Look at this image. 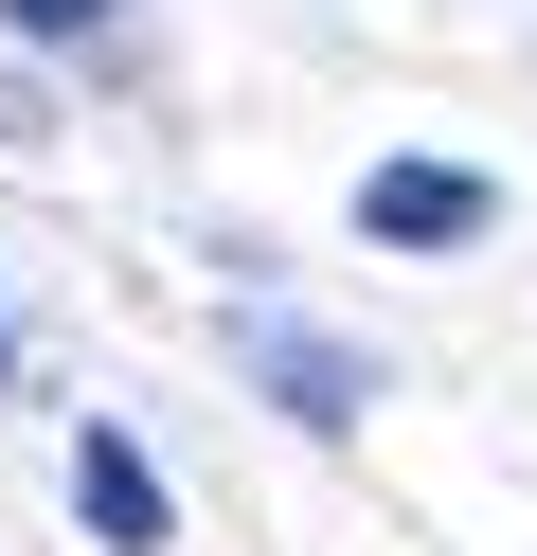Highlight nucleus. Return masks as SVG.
Instances as JSON below:
<instances>
[{"mask_svg": "<svg viewBox=\"0 0 537 556\" xmlns=\"http://www.w3.org/2000/svg\"><path fill=\"white\" fill-rule=\"evenodd\" d=\"M484 216L501 198L465 180V162H376V180H358V233H376V252H465Z\"/></svg>", "mask_w": 537, "mask_h": 556, "instance_id": "nucleus-1", "label": "nucleus"}, {"mask_svg": "<svg viewBox=\"0 0 537 556\" xmlns=\"http://www.w3.org/2000/svg\"><path fill=\"white\" fill-rule=\"evenodd\" d=\"M72 520H90L107 556H162V539H179V503H162V467H143L126 431H72Z\"/></svg>", "mask_w": 537, "mask_h": 556, "instance_id": "nucleus-2", "label": "nucleus"}, {"mask_svg": "<svg viewBox=\"0 0 537 556\" xmlns=\"http://www.w3.org/2000/svg\"><path fill=\"white\" fill-rule=\"evenodd\" d=\"M251 359H269V395L305 413V431H358V395H376V377H358L322 324H251Z\"/></svg>", "mask_w": 537, "mask_h": 556, "instance_id": "nucleus-3", "label": "nucleus"}, {"mask_svg": "<svg viewBox=\"0 0 537 556\" xmlns=\"http://www.w3.org/2000/svg\"><path fill=\"white\" fill-rule=\"evenodd\" d=\"M0 18H18V37H72V18H107V0H0Z\"/></svg>", "mask_w": 537, "mask_h": 556, "instance_id": "nucleus-4", "label": "nucleus"}]
</instances>
